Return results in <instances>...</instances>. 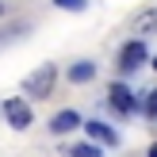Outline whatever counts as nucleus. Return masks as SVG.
I'll return each mask as SVG.
<instances>
[{
    "label": "nucleus",
    "instance_id": "6e6552de",
    "mask_svg": "<svg viewBox=\"0 0 157 157\" xmlns=\"http://www.w3.org/2000/svg\"><path fill=\"white\" fill-rule=\"evenodd\" d=\"M134 31L138 35H150V31H157V8H146L142 15L134 19Z\"/></svg>",
    "mask_w": 157,
    "mask_h": 157
},
{
    "label": "nucleus",
    "instance_id": "1a4fd4ad",
    "mask_svg": "<svg viewBox=\"0 0 157 157\" xmlns=\"http://www.w3.org/2000/svg\"><path fill=\"white\" fill-rule=\"evenodd\" d=\"M73 157H100L96 146H73Z\"/></svg>",
    "mask_w": 157,
    "mask_h": 157
},
{
    "label": "nucleus",
    "instance_id": "0eeeda50",
    "mask_svg": "<svg viewBox=\"0 0 157 157\" xmlns=\"http://www.w3.org/2000/svg\"><path fill=\"white\" fill-rule=\"evenodd\" d=\"M92 77H96V65L92 61H73V69H69V81L73 84H88Z\"/></svg>",
    "mask_w": 157,
    "mask_h": 157
},
{
    "label": "nucleus",
    "instance_id": "4468645a",
    "mask_svg": "<svg viewBox=\"0 0 157 157\" xmlns=\"http://www.w3.org/2000/svg\"><path fill=\"white\" fill-rule=\"evenodd\" d=\"M153 69H157V58H153Z\"/></svg>",
    "mask_w": 157,
    "mask_h": 157
},
{
    "label": "nucleus",
    "instance_id": "9d476101",
    "mask_svg": "<svg viewBox=\"0 0 157 157\" xmlns=\"http://www.w3.org/2000/svg\"><path fill=\"white\" fill-rule=\"evenodd\" d=\"M54 4H58V8H69V12H81L88 0H54Z\"/></svg>",
    "mask_w": 157,
    "mask_h": 157
},
{
    "label": "nucleus",
    "instance_id": "9b49d317",
    "mask_svg": "<svg viewBox=\"0 0 157 157\" xmlns=\"http://www.w3.org/2000/svg\"><path fill=\"white\" fill-rule=\"evenodd\" d=\"M146 115H150V119H157V92L150 96V104H146Z\"/></svg>",
    "mask_w": 157,
    "mask_h": 157
},
{
    "label": "nucleus",
    "instance_id": "7ed1b4c3",
    "mask_svg": "<svg viewBox=\"0 0 157 157\" xmlns=\"http://www.w3.org/2000/svg\"><path fill=\"white\" fill-rule=\"evenodd\" d=\"M4 119L12 123L15 130H27V127H31V119H35V115H31V107L23 104L19 96H12V100H4Z\"/></svg>",
    "mask_w": 157,
    "mask_h": 157
},
{
    "label": "nucleus",
    "instance_id": "423d86ee",
    "mask_svg": "<svg viewBox=\"0 0 157 157\" xmlns=\"http://www.w3.org/2000/svg\"><path fill=\"white\" fill-rule=\"evenodd\" d=\"M77 127H81V115H77V111H58L50 119V130H54V134H69V130H77Z\"/></svg>",
    "mask_w": 157,
    "mask_h": 157
},
{
    "label": "nucleus",
    "instance_id": "f8f14e48",
    "mask_svg": "<svg viewBox=\"0 0 157 157\" xmlns=\"http://www.w3.org/2000/svg\"><path fill=\"white\" fill-rule=\"evenodd\" d=\"M150 157H157V142H153V146H150Z\"/></svg>",
    "mask_w": 157,
    "mask_h": 157
},
{
    "label": "nucleus",
    "instance_id": "f257e3e1",
    "mask_svg": "<svg viewBox=\"0 0 157 157\" xmlns=\"http://www.w3.org/2000/svg\"><path fill=\"white\" fill-rule=\"evenodd\" d=\"M54 81H58V69H54L50 61H46L42 69H35V73H31L27 92H31V96H50V92H54Z\"/></svg>",
    "mask_w": 157,
    "mask_h": 157
},
{
    "label": "nucleus",
    "instance_id": "20e7f679",
    "mask_svg": "<svg viewBox=\"0 0 157 157\" xmlns=\"http://www.w3.org/2000/svg\"><path fill=\"white\" fill-rule=\"evenodd\" d=\"M84 130H88V138L96 146H119V134H115V127H107V123H84Z\"/></svg>",
    "mask_w": 157,
    "mask_h": 157
},
{
    "label": "nucleus",
    "instance_id": "39448f33",
    "mask_svg": "<svg viewBox=\"0 0 157 157\" xmlns=\"http://www.w3.org/2000/svg\"><path fill=\"white\" fill-rule=\"evenodd\" d=\"M107 96H111L115 111H123V115H130V111H134V96H130V88H127V84H111V92H107Z\"/></svg>",
    "mask_w": 157,
    "mask_h": 157
},
{
    "label": "nucleus",
    "instance_id": "ddd939ff",
    "mask_svg": "<svg viewBox=\"0 0 157 157\" xmlns=\"http://www.w3.org/2000/svg\"><path fill=\"white\" fill-rule=\"evenodd\" d=\"M0 15H4V4H0Z\"/></svg>",
    "mask_w": 157,
    "mask_h": 157
},
{
    "label": "nucleus",
    "instance_id": "f03ea898",
    "mask_svg": "<svg viewBox=\"0 0 157 157\" xmlns=\"http://www.w3.org/2000/svg\"><path fill=\"white\" fill-rule=\"evenodd\" d=\"M142 61H146V42H142V38H134V42H127V46H123V54H119V73H138Z\"/></svg>",
    "mask_w": 157,
    "mask_h": 157
}]
</instances>
